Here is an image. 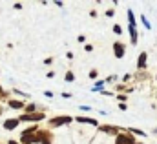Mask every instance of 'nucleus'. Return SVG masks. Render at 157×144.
<instances>
[{
    "label": "nucleus",
    "instance_id": "24",
    "mask_svg": "<svg viewBox=\"0 0 157 144\" xmlns=\"http://www.w3.org/2000/svg\"><path fill=\"white\" fill-rule=\"evenodd\" d=\"M0 97H7V93H6V91L2 89V86H0Z\"/></svg>",
    "mask_w": 157,
    "mask_h": 144
},
{
    "label": "nucleus",
    "instance_id": "3",
    "mask_svg": "<svg viewBox=\"0 0 157 144\" xmlns=\"http://www.w3.org/2000/svg\"><path fill=\"white\" fill-rule=\"evenodd\" d=\"M99 130H101L102 133H108V135H115V137H117L119 133H121V128H119V126H112V124H101V126H99Z\"/></svg>",
    "mask_w": 157,
    "mask_h": 144
},
{
    "label": "nucleus",
    "instance_id": "9",
    "mask_svg": "<svg viewBox=\"0 0 157 144\" xmlns=\"http://www.w3.org/2000/svg\"><path fill=\"white\" fill-rule=\"evenodd\" d=\"M75 120H77L78 124H91V126H97L99 128V122L95 119H90V117H77Z\"/></svg>",
    "mask_w": 157,
    "mask_h": 144
},
{
    "label": "nucleus",
    "instance_id": "2",
    "mask_svg": "<svg viewBox=\"0 0 157 144\" xmlns=\"http://www.w3.org/2000/svg\"><path fill=\"white\" fill-rule=\"evenodd\" d=\"M71 117H68V115H64V117H53V119H49V126H53V128H59V126H66V124H71Z\"/></svg>",
    "mask_w": 157,
    "mask_h": 144
},
{
    "label": "nucleus",
    "instance_id": "25",
    "mask_svg": "<svg viewBox=\"0 0 157 144\" xmlns=\"http://www.w3.org/2000/svg\"><path fill=\"white\" fill-rule=\"evenodd\" d=\"M77 40H78V42H84V40H86V36H84V35H78Z\"/></svg>",
    "mask_w": 157,
    "mask_h": 144
},
{
    "label": "nucleus",
    "instance_id": "16",
    "mask_svg": "<svg viewBox=\"0 0 157 144\" xmlns=\"http://www.w3.org/2000/svg\"><path fill=\"white\" fill-rule=\"evenodd\" d=\"M24 109H26V113H37V104H29Z\"/></svg>",
    "mask_w": 157,
    "mask_h": 144
},
{
    "label": "nucleus",
    "instance_id": "29",
    "mask_svg": "<svg viewBox=\"0 0 157 144\" xmlns=\"http://www.w3.org/2000/svg\"><path fill=\"white\" fill-rule=\"evenodd\" d=\"M135 144H143V142H135Z\"/></svg>",
    "mask_w": 157,
    "mask_h": 144
},
{
    "label": "nucleus",
    "instance_id": "28",
    "mask_svg": "<svg viewBox=\"0 0 157 144\" xmlns=\"http://www.w3.org/2000/svg\"><path fill=\"white\" fill-rule=\"evenodd\" d=\"M0 115H2V108H0Z\"/></svg>",
    "mask_w": 157,
    "mask_h": 144
},
{
    "label": "nucleus",
    "instance_id": "18",
    "mask_svg": "<svg viewBox=\"0 0 157 144\" xmlns=\"http://www.w3.org/2000/svg\"><path fill=\"white\" fill-rule=\"evenodd\" d=\"M126 99H128V97H126L124 93H119V95H117V100L121 102V104H124V100H126Z\"/></svg>",
    "mask_w": 157,
    "mask_h": 144
},
{
    "label": "nucleus",
    "instance_id": "4",
    "mask_svg": "<svg viewBox=\"0 0 157 144\" xmlns=\"http://www.w3.org/2000/svg\"><path fill=\"white\" fill-rule=\"evenodd\" d=\"M35 142L51 144V133H49V131H37V135H35Z\"/></svg>",
    "mask_w": 157,
    "mask_h": 144
},
{
    "label": "nucleus",
    "instance_id": "22",
    "mask_svg": "<svg viewBox=\"0 0 157 144\" xmlns=\"http://www.w3.org/2000/svg\"><path fill=\"white\" fill-rule=\"evenodd\" d=\"M86 51H93V46L91 44H86Z\"/></svg>",
    "mask_w": 157,
    "mask_h": 144
},
{
    "label": "nucleus",
    "instance_id": "11",
    "mask_svg": "<svg viewBox=\"0 0 157 144\" xmlns=\"http://www.w3.org/2000/svg\"><path fill=\"white\" fill-rule=\"evenodd\" d=\"M7 104H9V108H13V109H24L26 108V104L22 100H9Z\"/></svg>",
    "mask_w": 157,
    "mask_h": 144
},
{
    "label": "nucleus",
    "instance_id": "21",
    "mask_svg": "<svg viewBox=\"0 0 157 144\" xmlns=\"http://www.w3.org/2000/svg\"><path fill=\"white\" fill-rule=\"evenodd\" d=\"M113 15H115V11H113V9H108V11H106V17H110V18H112Z\"/></svg>",
    "mask_w": 157,
    "mask_h": 144
},
{
    "label": "nucleus",
    "instance_id": "10",
    "mask_svg": "<svg viewBox=\"0 0 157 144\" xmlns=\"http://www.w3.org/2000/svg\"><path fill=\"white\" fill-rule=\"evenodd\" d=\"M128 31H130V36H132V46H137V40H139V33H137V29L128 26Z\"/></svg>",
    "mask_w": 157,
    "mask_h": 144
},
{
    "label": "nucleus",
    "instance_id": "14",
    "mask_svg": "<svg viewBox=\"0 0 157 144\" xmlns=\"http://www.w3.org/2000/svg\"><path fill=\"white\" fill-rule=\"evenodd\" d=\"M37 131H39V126H31V128L24 130V131H22V135H33V133H37Z\"/></svg>",
    "mask_w": 157,
    "mask_h": 144
},
{
    "label": "nucleus",
    "instance_id": "1",
    "mask_svg": "<svg viewBox=\"0 0 157 144\" xmlns=\"http://www.w3.org/2000/svg\"><path fill=\"white\" fill-rule=\"evenodd\" d=\"M44 119H46L44 111H37V113H24V115H20V117H18V120H20V122H40V120H44Z\"/></svg>",
    "mask_w": 157,
    "mask_h": 144
},
{
    "label": "nucleus",
    "instance_id": "20",
    "mask_svg": "<svg viewBox=\"0 0 157 144\" xmlns=\"http://www.w3.org/2000/svg\"><path fill=\"white\" fill-rule=\"evenodd\" d=\"M97 75H99L97 70H91V71H90V78H97Z\"/></svg>",
    "mask_w": 157,
    "mask_h": 144
},
{
    "label": "nucleus",
    "instance_id": "7",
    "mask_svg": "<svg viewBox=\"0 0 157 144\" xmlns=\"http://www.w3.org/2000/svg\"><path fill=\"white\" fill-rule=\"evenodd\" d=\"M146 62H148V53H139V59H137V70L139 71H143L144 68H146Z\"/></svg>",
    "mask_w": 157,
    "mask_h": 144
},
{
    "label": "nucleus",
    "instance_id": "12",
    "mask_svg": "<svg viewBox=\"0 0 157 144\" xmlns=\"http://www.w3.org/2000/svg\"><path fill=\"white\" fill-rule=\"evenodd\" d=\"M126 17H128V22H130L128 26H130V28H135L137 24H135V15H133V11H132V9H128V11H126Z\"/></svg>",
    "mask_w": 157,
    "mask_h": 144
},
{
    "label": "nucleus",
    "instance_id": "15",
    "mask_svg": "<svg viewBox=\"0 0 157 144\" xmlns=\"http://www.w3.org/2000/svg\"><path fill=\"white\" fill-rule=\"evenodd\" d=\"M64 80H66L68 84H71V82L75 80V75H73L71 71H66V75H64Z\"/></svg>",
    "mask_w": 157,
    "mask_h": 144
},
{
    "label": "nucleus",
    "instance_id": "26",
    "mask_svg": "<svg viewBox=\"0 0 157 144\" xmlns=\"http://www.w3.org/2000/svg\"><path fill=\"white\" fill-rule=\"evenodd\" d=\"M78 108L82 109V111H90V106H78Z\"/></svg>",
    "mask_w": 157,
    "mask_h": 144
},
{
    "label": "nucleus",
    "instance_id": "5",
    "mask_svg": "<svg viewBox=\"0 0 157 144\" xmlns=\"http://www.w3.org/2000/svg\"><path fill=\"white\" fill-rule=\"evenodd\" d=\"M115 144H135V139L130 133H119L115 137Z\"/></svg>",
    "mask_w": 157,
    "mask_h": 144
},
{
    "label": "nucleus",
    "instance_id": "17",
    "mask_svg": "<svg viewBox=\"0 0 157 144\" xmlns=\"http://www.w3.org/2000/svg\"><path fill=\"white\" fill-rule=\"evenodd\" d=\"M141 22H143V24H144V28H146V29H150V28H152V24H150V22H148V18H146V17H144V15H143V17H141Z\"/></svg>",
    "mask_w": 157,
    "mask_h": 144
},
{
    "label": "nucleus",
    "instance_id": "27",
    "mask_svg": "<svg viewBox=\"0 0 157 144\" xmlns=\"http://www.w3.org/2000/svg\"><path fill=\"white\" fill-rule=\"evenodd\" d=\"M7 144H18V142H17V141H9Z\"/></svg>",
    "mask_w": 157,
    "mask_h": 144
},
{
    "label": "nucleus",
    "instance_id": "13",
    "mask_svg": "<svg viewBox=\"0 0 157 144\" xmlns=\"http://www.w3.org/2000/svg\"><path fill=\"white\" fill-rule=\"evenodd\" d=\"M126 133L130 135H139V137H146V133L143 130H137V128H126Z\"/></svg>",
    "mask_w": 157,
    "mask_h": 144
},
{
    "label": "nucleus",
    "instance_id": "6",
    "mask_svg": "<svg viewBox=\"0 0 157 144\" xmlns=\"http://www.w3.org/2000/svg\"><path fill=\"white\" fill-rule=\"evenodd\" d=\"M124 53H126V46H124L122 42H115V44H113V55H115L117 59H122Z\"/></svg>",
    "mask_w": 157,
    "mask_h": 144
},
{
    "label": "nucleus",
    "instance_id": "23",
    "mask_svg": "<svg viewBox=\"0 0 157 144\" xmlns=\"http://www.w3.org/2000/svg\"><path fill=\"white\" fill-rule=\"evenodd\" d=\"M126 80H130V73H126V75L122 77V82H126Z\"/></svg>",
    "mask_w": 157,
    "mask_h": 144
},
{
    "label": "nucleus",
    "instance_id": "8",
    "mask_svg": "<svg viewBox=\"0 0 157 144\" xmlns=\"http://www.w3.org/2000/svg\"><path fill=\"white\" fill-rule=\"evenodd\" d=\"M18 124H20V120H18V119H7V120L4 122V130L11 131V130H15Z\"/></svg>",
    "mask_w": 157,
    "mask_h": 144
},
{
    "label": "nucleus",
    "instance_id": "19",
    "mask_svg": "<svg viewBox=\"0 0 157 144\" xmlns=\"http://www.w3.org/2000/svg\"><path fill=\"white\" fill-rule=\"evenodd\" d=\"M113 33H117V35H121V33H122V29H121V26H117V24L113 26Z\"/></svg>",
    "mask_w": 157,
    "mask_h": 144
}]
</instances>
